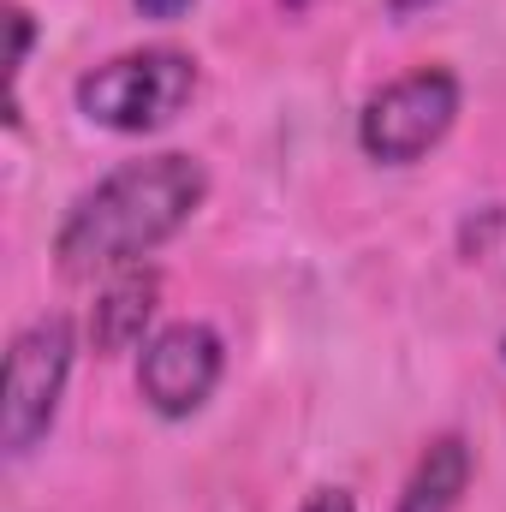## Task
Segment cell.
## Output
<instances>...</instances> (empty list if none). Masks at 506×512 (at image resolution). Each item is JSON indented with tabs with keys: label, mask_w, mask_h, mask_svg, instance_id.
<instances>
[{
	"label": "cell",
	"mask_w": 506,
	"mask_h": 512,
	"mask_svg": "<svg viewBox=\"0 0 506 512\" xmlns=\"http://www.w3.org/2000/svg\"><path fill=\"white\" fill-rule=\"evenodd\" d=\"M209 191H215V179H209L203 155H191V149L131 155L66 203L48 256H54L60 280L96 286L120 268L149 262L161 245H173L209 209Z\"/></svg>",
	"instance_id": "1"
},
{
	"label": "cell",
	"mask_w": 506,
	"mask_h": 512,
	"mask_svg": "<svg viewBox=\"0 0 506 512\" xmlns=\"http://www.w3.org/2000/svg\"><path fill=\"white\" fill-rule=\"evenodd\" d=\"M203 90V60L179 42H143L120 48L72 78L78 120L114 137H155L167 131Z\"/></svg>",
	"instance_id": "2"
},
{
	"label": "cell",
	"mask_w": 506,
	"mask_h": 512,
	"mask_svg": "<svg viewBox=\"0 0 506 512\" xmlns=\"http://www.w3.org/2000/svg\"><path fill=\"white\" fill-rule=\"evenodd\" d=\"M72 370H78V322L60 310L30 316L6 340V358H0V453H6V465H24L30 453L48 447Z\"/></svg>",
	"instance_id": "3"
},
{
	"label": "cell",
	"mask_w": 506,
	"mask_h": 512,
	"mask_svg": "<svg viewBox=\"0 0 506 512\" xmlns=\"http://www.w3.org/2000/svg\"><path fill=\"white\" fill-rule=\"evenodd\" d=\"M459 114H465V78L453 66H411L364 96L358 149L376 167H417L453 137Z\"/></svg>",
	"instance_id": "4"
},
{
	"label": "cell",
	"mask_w": 506,
	"mask_h": 512,
	"mask_svg": "<svg viewBox=\"0 0 506 512\" xmlns=\"http://www.w3.org/2000/svg\"><path fill=\"white\" fill-rule=\"evenodd\" d=\"M131 382L137 399L161 417V423H191L227 382V340L215 322L203 316H179V322H161L137 364H131Z\"/></svg>",
	"instance_id": "5"
},
{
	"label": "cell",
	"mask_w": 506,
	"mask_h": 512,
	"mask_svg": "<svg viewBox=\"0 0 506 512\" xmlns=\"http://www.w3.org/2000/svg\"><path fill=\"white\" fill-rule=\"evenodd\" d=\"M155 316H161V268L155 262H137V268L96 280V304L84 316L90 352L96 358H137L143 340L161 328Z\"/></svg>",
	"instance_id": "6"
},
{
	"label": "cell",
	"mask_w": 506,
	"mask_h": 512,
	"mask_svg": "<svg viewBox=\"0 0 506 512\" xmlns=\"http://www.w3.org/2000/svg\"><path fill=\"white\" fill-rule=\"evenodd\" d=\"M477 483V447L465 429H441L417 447L399 495H393V512H459L465 495Z\"/></svg>",
	"instance_id": "7"
},
{
	"label": "cell",
	"mask_w": 506,
	"mask_h": 512,
	"mask_svg": "<svg viewBox=\"0 0 506 512\" xmlns=\"http://www.w3.org/2000/svg\"><path fill=\"white\" fill-rule=\"evenodd\" d=\"M0 12H6V126L18 131L24 126V114H18V84H24V66H30V54H36L42 24H36V12H30L24 0H6Z\"/></svg>",
	"instance_id": "8"
},
{
	"label": "cell",
	"mask_w": 506,
	"mask_h": 512,
	"mask_svg": "<svg viewBox=\"0 0 506 512\" xmlns=\"http://www.w3.org/2000/svg\"><path fill=\"white\" fill-rule=\"evenodd\" d=\"M298 512H358V495L352 489H340V483H322V489H310L304 495V507Z\"/></svg>",
	"instance_id": "9"
},
{
	"label": "cell",
	"mask_w": 506,
	"mask_h": 512,
	"mask_svg": "<svg viewBox=\"0 0 506 512\" xmlns=\"http://www.w3.org/2000/svg\"><path fill=\"white\" fill-rule=\"evenodd\" d=\"M137 6V18H155V24H173V18H185L197 0H131Z\"/></svg>",
	"instance_id": "10"
},
{
	"label": "cell",
	"mask_w": 506,
	"mask_h": 512,
	"mask_svg": "<svg viewBox=\"0 0 506 512\" xmlns=\"http://www.w3.org/2000/svg\"><path fill=\"white\" fill-rule=\"evenodd\" d=\"M381 6H387V18L405 24V18H417V12H429V6H441V0H381Z\"/></svg>",
	"instance_id": "11"
},
{
	"label": "cell",
	"mask_w": 506,
	"mask_h": 512,
	"mask_svg": "<svg viewBox=\"0 0 506 512\" xmlns=\"http://www.w3.org/2000/svg\"><path fill=\"white\" fill-rule=\"evenodd\" d=\"M316 0H280V12H310Z\"/></svg>",
	"instance_id": "12"
},
{
	"label": "cell",
	"mask_w": 506,
	"mask_h": 512,
	"mask_svg": "<svg viewBox=\"0 0 506 512\" xmlns=\"http://www.w3.org/2000/svg\"><path fill=\"white\" fill-rule=\"evenodd\" d=\"M501 358H506V340H501Z\"/></svg>",
	"instance_id": "13"
}]
</instances>
